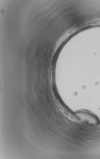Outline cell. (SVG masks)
Masks as SVG:
<instances>
[{"label":"cell","instance_id":"6da1fadb","mask_svg":"<svg viewBox=\"0 0 100 159\" xmlns=\"http://www.w3.org/2000/svg\"><path fill=\"white\" fill-rule=\"evenodd\" d=\"M74 116L80 121L88 125H95L100 123L98 117L94 113L88 111H78Z\"/></svg>","mask_w":100,"mask_h":159}]
</instances>
